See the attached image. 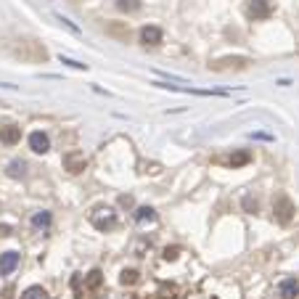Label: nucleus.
Wrapping results in <instances>:
<instances>
[{"label":"nucleus","mask_w":299,"mask_h":299,"mask_svg":"<svg viewBox=\"0 0 299 299\" xmlns=\"http://www.w3.org/2000/svg\"><path fill=\"white\" fill-rule=\"evenodd\" d=\"M273 212H276V220H278L281 225H289L297 209H294V201L281 193V196H276V201H273Z\"/></svg>","instance_id":"1"},{"label":"nucleus","mask_w":299,"mask_h":299,"mask_svg":"<svg viewBox=\"0 0 299 299\" xmlns=\"http://www.w3.org/2000/svg\"><path fill=\"white\" fill-rule=\"evenodd\" d=\"M90 220H93V225L98 230H112L116 225V214H114V209H109V207L106 209H95V214Z\"/></svg>","instance_id":"2"},{"label":"nucleus","mask_w":299,"mask_h":299,"mask_svg":"<svg viewBox=\"0 0 299 299\" xmlns=\"http://www.w3.org/2000/svg\"><path fill=\"white\" fill-rule=\"evenodd\" d=\"M88 167V159H85V154L82 151H69V154H64V170H69V172H82Z\"/></svg>","instance_id":"3"},{"label":"nucleus","mask_w":299,"mask_h":299,"mask_svg":"<svg viewBox=\"0 0 299 299\" xmlns=\"http://www.w3.org/2000/svg\"><path fill=\"white\" fill-rule=\"evenodd\" d=\"M246 14L252 19H270L273 5H270V0H249L246 3Z\"/></svg>","instance_id":"4"},{"label":"nucleus","mask_w":299,"mask_h":299,"mask_svg":"<svg viewBox=\"0 0 299 299\" xmlns=\"http://www.w3.org/2000/svg\"><path fill=\"white\" fill-rule=\"evenodd\" d=\"M19 268V254L16 252H3L0 254V276H11Z\"/></svg>","instance_id":"5"},{"label":"nucleus","mask_w":299,"mask_h":299,"mask_svg":"<svg viewBox=\"0 0 299 299\" xmlns=\"http://www.w3.org/2000/svg\"><path fill=\"white\" fill-rule=\"evenodd\" d=\"M0 140H3L5 146H16V143L22 140V127H16V125H3V127H0Z\"/></svg>","instance_id":"6"},{"label":"nucleus","mask_w":299,"mask_h":299,"mask_svg":"<svg viewBox=\"0 0 299 299\" xmlns=\"http://www.w3.org/2000/svg\"><path fill=\"white\" fill-rule=\"evenodd\" d=\"M278 294L283 299H297L299 297V281L297 278H283V281L278 283Z\"/></svg>","instance_id":"7"},{"label":"nucleus","mask_w":299,"mask_h":299,"mask_svg":"<svg viewBox=\"0 0 299 299\" xmlns=\"http://www.w3.org/2000/svg\"><path fill=\"white\" fill-rule=\"evenodd\" d=\"M29 148L35 154H45L50 148V140H48V135L45 133H40V130H37V133H32L29 135Z\"/></svg>","instance_id":"8"},{"label":"nucleus","mask_w":299,"mask_h":299,"mask_svg":"<svg viewBox=\"0 0 299 299\" xmlns=\"http://www.w3.org/2000/svg\"><path fill=\"white\" fill-rule=\"evenodd\" d=\"M161 37H164V35H161L159 27H143L140 29V43L143 45H159Z\"/></svg>","instance_id":"9"},{"label":"nucleus","mask_w":299,"mask_h":299,"mask_svg":"<svg viewBox=\"0 0 299 299\" xmlns=\"http://www.w3.org/2000/svg\"><path fill=\"white\" fill-rule=\"evenodd\" d=\"M246 64H249L246 58H220V61H214V64H212V69H217V71H223V69H228V67L244 69Z\"/></svg>","instance_id":"10"},{"label":"nucleus","mask_w":299,"mask_h":299,"mask_svg":"<svg viewBox=\"0 0 299 299\" xmlns=\"http://www.w3.org/2000/svg\"><path fill=\"white\" fill-rule=\"evenodd\" d=\"M32 228L35 230H48L50 228V212H35L32 214Z\"/></svg>","instance_id":"11"},{"label":"nucleus","mask_w":299,"mask_h":299,"mask_svg":"<svg viewBox=\"0 0 299 299\" xmlns=\"http://www.w3.org/2000/svg\"><path fill=\"white\" fill-rule=\"evenodd\" d=\"M8 178H24V175H27V161H22V159H14L8 164Z\"/></svg>","instance_id":"12"},{"label":"nucleus","mask_w":299,"mask_h":299,"mask_svg":"<svg viewBox=\"0 0 299 299\" xmlns=\"http://www.w3.org/2000/svg\"><path fill=\"white\" fill-rule=\"evenodd\" d=\"M135 220H138V223H154V220H157V212H154L151 207H140V209L135 212Z\"/></svg>","instance_id":"13"},{"label":"nucleus","mask_w":299,"mask_h":299,"mask_svg":"<svg viewBox=\"0 0 299 299\" xmlns=\"http://www.w3.org/2000/svg\"><path fill=\"white\" fill-rule=\"evenodd\" d=\"M249 159H252L249 151H236L230 157V167H244V164H249Z\"/></svg>","instance_id":"14"},{"label":"nucleus","mask_w":299,"mask_h":299,"mask_svg":"<svg viewBox=\"0 0 299 299\" xmlns=\"http://www.w3.org/2000/svg\"><path fill=\"white\" fill-rule=\"evenodd\" d=\"M22 299H48V294H45V289H40V286H29L22 294Z\"/></svg>","instance_id":"15"},{"label":"nucleus","mask_w":299,"mask_h":299,"mask_svg":"<svg viewBox=\"0 0 299 299\" xmlns=\"http://www.w3.org/2000/svg\"><path fill=\"white\" fill-rule=\"evenodd\" d=\"M122 286H133V283H138V270H122Z\"/></svg>","instance_id":"16"},{"label":"nucleus","mask_w":299,"mask_h":299,"mask_svg":"<svg viewBox=\"0 0 299 299\" xmlns=\"http://www.w3.org/2000/svg\"><path fill=\"white\" fill-rule=\"evenodd\" d=\"M116 8L119 11H138L140 0H116Z\"/></svg>","instance_id":"17"},{"label":"nucleus","mask_w":299,"mask_h":299,"mask_svg":"<svg viewBox=\"0 0 299 299\" xmlns=\"http://www.w3.org/2000/svg\"><path fill=\"white\" fill-rule=\"evenodd\" d=\"M101 281H103V278H101V270H93V273H90V276H88L85 286H88V289H98V286H101Z\"/></svg>","instance_id":"18"},{"label":"nucleus","mask_w":299,"mask_h":299,"mask_svg":"<svg viewBox=\"0 0 299 299\" xmlns=\"http://www.w3.org/2000/svg\"><path fill=\"white\" fill-rule=\"evenodd\" d=\"M58 58H61V64H67L71 69H88V64H80V61H74V58H67V56H58Z\"/></svg>","instance_id":"19"},{"label":"nucleus","mask_w":299,"mask_h":299,"mask_svg":"<svg viewBox=\"0 0 299 299\" xmlns=\"http://www.w3.org/2000/svg\"><path fill=\"white\" fill-rule=\"evenodd\" d=\"M241 204H244V209L249 212V214H254V212H257V201L252 199V196H244V201H241Z\"/></svg>","instance_id":"20"},{"label":"nucleus","mask_w":299,"mask_h":299,"mask_svg":"<svg viewBox=\"0 0 299 299\" xmlns=\"http://www.w3.org/2000/svg\"><path fill=\"white\" fill-rule=\"evenodd\" d=\"M56 19H58V22H61V24H64V27H69L71 32H74V35H80V27H74V24H71V22H69V19H64L61 14H58Z\"/></svg>","instance_id":"21"},{"label":"nucleus","mask_w":299,"mask_h":299,"mask_svg":"<svg viewBox=\"0 0 299 299\" xmlns=\"http://www.w3.org/2000/svg\"><path fill=\"white\" fill-rule=\"evenodd\" d=\"M175 257H178V249H175V246H172V249L167 246V249H164V259H175Z\"/></svg>","instance_id":"22"},{"label":"nucleus","mask_w":299,"mask_h":299,"mask_svg":"<svg viewBox=\"0 0 299 299\" xmlns=\"http://www.w3.org/2000/svg\"><path fill=\"white\" fill-rule=\"evenodd\" d=\"M119 204L122 207H133V196H119Z\"/></svg>","instance_id":"23"}]
</instances>
